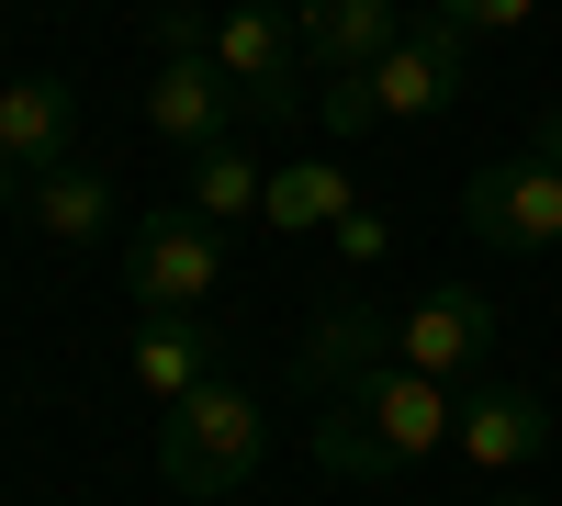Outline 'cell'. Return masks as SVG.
<instances>
[{
  "label": "cell",
  "mask_w": 562,
  "mask_h": 506,
  "mask_svg": "<svg viewBox=\"0 0 562 506\" xmlns=\"http://www.w3.org/2000/svg\"><path fill=\"white\" fill-rule=\"evenodd\" d=\"M259 203H270V169L248 147H203L192 180H180V214H203V225H248Z\"/></svg>",
  "instance_id": "16"
},
{
  "label": "cell",
  "mask_w": 562,
  "mask_h": 506,
  "mask_svg": "<svg viewBox=\"0 0 562 506\" xmlns=\"http://www.w3.org/2000/svg\"><path fill=\"white\" fill-rule=\"evenodd\" d=\"M394 360H405V372H439V383L484 372V360H495V293H473V282H439L428 304H405Z\"/></svg>",
  "instance_id": "9"
},
{
  "label": "cell",
  "mask_w": 562,
  "mask_h": 506,
  "mask_svg": "<svg viewBox=\"0 0 562 506\" xmlns=\"http://www.w3.org/2000/svg\"><path fill=\"white\" fill-rule=\"evenodd\" d=\"M259 462H270V405L248 394V383H203V394H180V405H158V473L180 484V495H237V484H259Z\"/></svg>",
  "instance_id": "2"
},
{
  "label": "cell",
  "mask_w": 562,
  "mask_h": 506,
  "mask_svg": "<svg viewBox=\"0 0 562 506\" xmlns=\"http://www.w3.org/2000/svg\"><path fill=\"white\" fill-rule=\"evenodd\" d=\"M326 248H338L349 270H371V259L394 248V214H371V203H360V214H338V225H326Z\"/></svg>",
  "instance_id": "18"
},
{
  "label": "cell",
  "mask_w": 562,
  "mask_h": 506,
  "mask_svg": "<svg viewBox=\"0 0 562 506\" xmlns=\"http://www.w3.org/2000/svg\"><path fill=\"white\" fill-rule=\"evenodd\" d=\"M338 214H360V169H338V158L270 169V203H259V225H270V237H326Z\"/></svg>",
  "instance_id": "15"
},
{
  "label": "cell",
  "mask_w": 562,
  "mask_h": 506,
  "mask_svg": "<svg viewBox=\"0 0 562 506\" xmlns=\"http://www.w3.org/2000/svg\"><path fill=\"white\" fill-rule=\"evenodd\" d=\"M293 34H304L315 79H349V68H371L405 34V0H293Z\"/></svg>",
  "instance_id": "13"
},
{
  "label": "cell",
  "mask_w": 562,
  "mask_h": 506,
  "mask_svg": "<svg viewBox=\"0 0 562 506\" xmlns=\"http://www.w3.org/2000/svg\"><path fill=\"white\" fill-rule=\"evenodd\" d=\"M214 282H225V225H203V214H135L124 225V293H135V315L214 304Z\"/></svg>",
  "instance_id": "5"
},
{
  "label": "cell",
  "mask_w": 562,
  "mask_h": 506,
  "mask_svg": "<svg viewBox=\"0 0 562 506\" xmlns=\"http://www.w3.org/2000/svg\"><path fill=\"white\" fill-rule=\"evenodd\" d=\"M12 214L34 225L45 248H113V237H124V214H113V180H102V169H79V158H68V169H34Z\"/></svg>",
  "instance_id": "12"
},
{
  "label": "cell",
  "mask_w": 562,
  "mask_h": 506,
  "mask_svg": "<svg viewBox=\"0 0 562 506\" xmlns=\"http://www.w3.org/2000/svg\"><path fill=\"white\" fill-rule=\"evenodd\" d=\"M68 147H79V90L68 79H0V158L34 180V169H68Z\"/></svg>",
  "instance_id": "14"
},
{
  "label": "cell",
  "mask_w": 562,
  "mask_h": 506,
  "mask_svg": "<svg viewBox=\"0 0 562 506\" xmlns=\"http://www.w3.org/2000/svg\"><path fill=\"white\" fill-rule=\"evenodd\" d=\"M461 225H473L484 248H506V259H551L562 248V147L529 135L518 158L473 169V180H461Z\"/></svg>",
  "instance_id": "3"
},
{
  "label": "cell",
  "mask_w": 562,
  "mask_h": 506,
  "mask_svg": "<svg viewBox=\"0 0 562 506\" xmlns=\"http://www.w3.org/2000/svg\"><path fill=\"white\" fill-rule=\"evenodd\" d=\"M450 428H461V394L439 372H405L394 360L383 383L315 405V462L338 484H371V473H405V462H428V450H450Z\"/></svg>",
  "instance_id": "1"
},
{
  "label": "cell",
  "mask_w": 562,
  "mask_h": 506,
  "mask_svg": "<svg viewBox=\"0 0 562 506\" xmlns=\"http://www.w3.org/2000/svg\"><path fill=\"white\" fill-rule=\"evenodd\" d=\"M259 12H293V0H259Z\"/></svg>",
  "instance_id": "21"
},
{
  "label": "cell",
  "mask_w": 562,
  "mask_h": 506,
  "mask_svg": "<svg viewBox=\"0 0 562 506\" xmlns=\"http://www.w3.org/2000/svg\"><path fill=\"white\" fill-rule=\"evenodd\" d=\"M315 124L338 135V147H349V135H371V124H383V102H371V68H349V79H315Z\"/></svg>",
  "instance_id": "17"
},
{
  "label": "cell",
  "mask_w": 562,
  "mask_h": 506,
  "mask_svg": "<svg viewBox=\"0 0 562 506\" xmlns=\"http://www.w3.org/2000/svg\"><path fill=\"white\" fill-rule=\"evenodd\" d=\"M529 12H540V0H439V23H461L473 45H484V34H518Z\"/></svg>",
  "instance_id": "19"
},
{
  "label": "cell",
  "mask_w": 562,
  "mask_h": 506,
  "mask_svg": "<svg viewBox=\"0 0 562 506\" xmlns=\"http://www.w3.org/2000/svg\"><path fill=\"white\" fill-rule=\"evenodd\" d=\"M383 372H394V315H371V304H326L304 327V349H293V394L304 405H338V394L383 383Z\"/></svg>",
  "instance_id": "7"
},
{
  "label": "cell",
  "mask_w": 562,
  "mask_h": 506,
  "mask_svg": "<svg viewBox=\"0 0 562 506\" xmlns=\"http://www.w3.org/2000/svg\"><path fill=\"white\" fill-rule=\"evenodd\" d=\"M203 45H214L225 90H237V113H259V124H293L304 113V34H293V12L225 0V12L203 23Z\"/></svg>",
  "instance_id": "4"
},
{
  "label": "cell",
  "mask_w": 562,
  "mask_h": 506,
  "mask_svg": "<svg viewBox=\"0 0 562 506\" xmlns=\"http://www.w3.org/2000/svg\"><path fill=\"white\" fill-rule=\"evenodd\" d=\"M147 124L169 135L180 158L225 147V124H237V90H225L214 45H158V68H147Z\"/></svg>",
  "instance_id": "8"
},
{
  "label": "cell",
  "mask_w": 562,
  "mask_h": 506,
  "mask_svg": "<svg viewBox=\"0 0 562 506\" xmlns=\"http://www.w3.org/2000/svg\"><path fill=\"white\" fill-rule=\"evenodd\" d=\"M484 506H540V495H484Z\"/></svg>",
  "instance_id": "20"
},
{
  "label": "cell",
  "mask_w": 562,
  "mask_h": 506,
  "mask_svg": "<svg viewBox=\"0 0 562 506\" xmlns=\"http://www.w3.org/2000/svg\"><path fill=\"white\" fill-rule=\"evenodd\" d=\"M450 450H461V462H473L484 484H495V473H529L540 450H551V405H540L529 383H484V394H461Z\"/></svg>",
  "instance_id": "10"
},
{
  "label": "cell",
  "mask_w": 562,
  "mask_h": 506,
  "mask_svg": "<svg viewBox=\"0 0 562 506\" xmlns=\"http://www.w3.org/2000/svg\"><path fill=\"white\" fill-rule=\"evenodd\" d=\"M214 315L203 304H158V315H135V394L147 405H180V394H203L214 383Z\"/></svg>",
  "instance_id": "11"
},
{
  "label": "cell",
  "mask_w": 562,
  "mask_h": 506,
  "mask_svg": "<svg viewBox=\"0 0 562 506\" xmlns=\"http://www.w3.org/2000/svg\"><path fill=\"white\" fill-rule=\"evenodd\" d=\"M461 90H473V34L461 23H405L383 57H371V102H383V124H439Z\"/></svg>",
  "instance_id": "6"
}]
</instances>
